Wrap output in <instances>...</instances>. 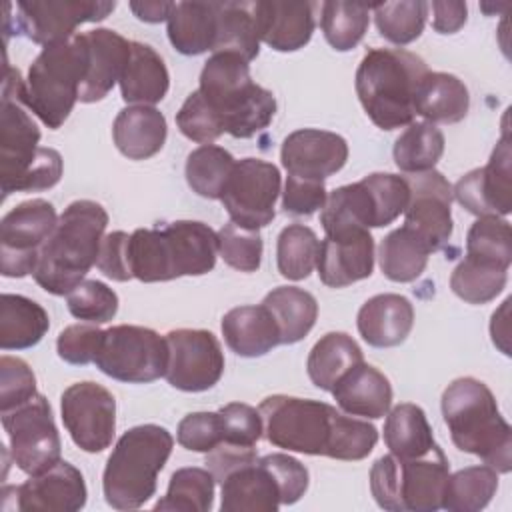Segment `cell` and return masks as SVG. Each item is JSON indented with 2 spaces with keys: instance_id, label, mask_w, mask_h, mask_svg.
I'll list each match as a JSON object with an SVG mask.
<instances>
[{
  "instance_id": "f6af8a7d",
  "label": "cell",
  "mask_w": 512,
  "mask_h": 512,
  "mask_svg": "<svg viewBox=\"0 0 512 512\" xmlns=\"http://www.w3.org/2000/svg\"><path fill=\"white\" fill-rule=\"evenodd\" d=\"M320 240L316 232L304 224H288L278 234L276 264L278 272L288 280H304L316 268Z\"/></svg>"
},
{
  "instance_id": "836d02e7",
  "label": "cell",
  "mask_w": 512,
  "mask_h": 512,
  "mask_svg": "<svg viewBox=\"0 0 512 512\" xmlns=\"http://www.w3.org/2000/svg\"><path fill=\"white\" fill-rule=\"evenodd\" d=\"M384 444L390 454L402 460L428 454L436 442L426 412L412 402H404L388 410L384 420Z\"/></svg>"
},
{
  "instance_id": "8d00e7d4",
  "label": "cell",
  "mask_w": 512,
  "mask_h": 512,
  "mask_svg": "<svg viewBox=\"0 0 512 512\" xmlns=\"http://www.w3.org/2000/svg\"><path fill=\"white\" fill-rule=\"evenodd\" d=\"M362 360V348L352 336L346 332H328L312 346L306 370L316 388L330 392L334 384Z\"/></svg>"
},
{
  "instance_id": "5b68a950",
  "label": "cell",
  "mask_w": 512,
  "mask_h": 512,
  "mask_svg": "<svg viewBox=\"0 0 512 512\" xmlns=\"http://www.w3.org/2000/svg\"><path fill=\"white\" fill-rule=\"evenodd\" d=\"M426 62L404 48H370L356 70V94L368 118L382 130L412 124L416 92Z\"/></svg>"
},
{
  "instance_id": "681fc988",
  "label": "cell",
  "mask_w": 512,
  "mask_h": 512,
  "mask_svg": "<svg viewBox=\"0 0 512 512\" xmlns=\"http://www.w3.org/2000/svg\"><path fill=\"white\" fill-rule=\"evenodd\" d=\"M68 310L74 318L104 324L118 312V294L100 280H82L68 296Z\"/></svg>"
},
{
  "instance_id": "1f68e13d",
  "label": "cell",
  "mask_w": 512,
  "mask_h": 512,
  "mask_svg": "<svg viewBox=\"0 0 512 512\" xmlns=\"http://www.w3.org/2000/svg\"><path fill=\"white\" fill-rule=\"evenodd\" d=\"M414 108L430 124H454L468 114L470 94L458 76L428 72L418 86Z\"/></svg>"
},
{
  "instance_id": "c3c4849f",
  "label": "cell",
  "mask_w": 512,
  "mask_h": 512,
  "mask_svg": "<svg viewBox=\"0 0 512 512\" xmlns=\"http://www.w3.org/2000/svg\"><path fill=\"white\" fill-rule=\"evenodd\" d=\"M218 254L222 260L240 272H256L262 262V236L258 230H248L232 220L218 232Z\"/></svg>"
},
{
  "instance_id": "8fae6325",
  "label": "cell",
  "mask_w": 512,
  "mask_h": 512,
  "mask_svg": "<svg viewBox=\"0 0 512 512\" xmlns=\"http://www.w3.org/2000/svg\"><path fill=\"white\" fill-rule=\"evenodd\" d=\"M22 86L20 72L6 64L0 106V182L4 198L16 192L20 180L40 154V130L24 110Z\"/></svg>"
},
{
  "instance_id": "f5cc1de1",
  "label": "cell",
  "mask_w": 512,
  "mask_h": 512,
  "mask_svg": "<svg viewBox=\"0 0 512 512\" xmlns=\"http://www.w3.org/2000/svg\"><path fill=\"white\" fill-rule=\"evenodd\" d=\"M36 376L32 368L14 356L0 358V410H12L36 396Z\"/></svg>"
},
{
  "instance_id": "ba28073f",
  "label": "cell",
  "mask_w": 512,
  "mask_h": 512,
  "mask_svg": "<svg viewBox=\"0 0 512 512\" xmlns=\"http://www.w3.org/2000/svg\"><path fill=\"white\" fill-rule=\"evenodd\" d=\"M88 54L84 34L44 46L28 68L20 98L44 126L58 130L70 116L86 76Z\"/></svg>"
},
{
  "instance_id": "cb8c5ba5",
  "label": "cell",
  "mask_w": 512,
  "mask_h": 512,
  "mask_svg": "<svg viewBox=\"0 0 512 512\" xmlns=\"http://www.w3.org/2000/svg\"><path fill=\"white\" fill-rule=\"evenodd\" d=\"M220 496L222 512H276L282 506L278 480L262 458L226 474Z\"/></svg>"
},
{
  "instance_id": "d6986e66",
  "label": "cell",
  "mask_w": 512,
  "mask_h": 512,
  "mask_svg": "<svg viewBox=\"0 0 512 512\" xmlns=\"http://www.w3.org/2000/svg\"><path fill=\"white\" fill-rule=\"evenodd\" d=\"M410 198L404 210V226L418 232L432 250H442L452 236V184L438 170L404 176Z\"/></svg>"
},
{
  "instance_id": "52a82bcc",
  "label": "cell",
  "mask_w": 512,
  "mask_h": 512,
  "mask_svg": "<svg viewBox=\"0 0 512 512\" xmlns=\"http://www.w3.org/2000/svg\"><path fill=\"white\" fill-rule=\"evenodd\" d=\"M174 438L158 424H140L126 430L102 474V490L108 506L136 510L156 492V478L172 454Z\"/></svg>"
},
{
  "instance_id": "ac0fdd59",
  "label": "cell",
  "mask_w": 512,
  "mask_h": 512,
  "mask_svg": "<svg viewBox=\"0 0 512 512\" xmlns=\"http://www.w3.org/2000/svg\"><path fill=\"white\" fill-rule=\"evenodd\" d=\"M510 140L504 130L486 166L466 172L452 188L462 208L480 216H506L512 210V166Z\"/></svg>"
},
{
  "instance_id": "4dcf8cb0",
  "label": "cell",
  "mask_w": 512,
  "mask_h": 512,
  "mask_svg": "<svg viewBox=\"0 0 512 512\" xmlns=\"http://www.w3.org/2000/svg\"><path fill=\"white\" fill-rule=\"evenodd\" d=\"M216 20L218 2H174L166 20L170 44L184 56L212 50Z\"/></svg>"
},
{
  "instance_id": "f546056e",
  "label": "cell",
  "mask_w": 512,
  "mask_h": 512,
  "mask_svg": "<svg viewBox=\"0 0 512 512\" xmlns=\"http://www.w3.org/2000/svg\"><path fill=\"white\" fill-rule=\"evenodd\" d=\"M170 86V74L162 56L148 44L132 42L128 64L120 76V94L128 104L152 106L160 102Z\"/></svg>"
},
{
  "instance_id": "603a6c76",
  "label": "cell",
  "mask_w": 512,
  "mask_h": 512,
  "mask_svg": "<svg viewBox=\"0 0 512 512\" xmlns=\"http://www.w3.org/2000/svg\"><path fill=\"white\" fill-rule=\"evenodd\" d=\"M82 34L86 42L88 66L78 100L92 104L108 96L114 84L120 82V76L130 58L132 42L110 28H96Z\"/></svg>"
},
{
  "instance_id": "9f6ffc18",
  "label": "cell",
  "mask_w": 512,
  "mask_h": 512,
  "mask_svg": "<svg viewBox=\"0 0 512 512\" xmlns=\"http://www.w3.org/2000/svg\"><path fill=\"white\" fill-rule=\"evenodd\" d=\"M328 194L322 180L286 176L282 192V210L290 216H310L324 208Z\"/></svg>"
},
{
  "instance_id": "b9f144b4",
  "label": "cell",
  "mask_w": 512,
  "mask_h": 512,
  "mask_svg": "<svg viewBox=\"0 0 512 512\" xmlns=\"http://www.w3.org/2000/svg\"><path fill=\"white\" fill-rule=\"evenodd\" d=\"M506 280L508 268L488 260L464 256L450 276V288L468 304H486L504 290Z\"/></svg>"
},
{
  "instance_id": "9a60e30c",
  "label": "cell",
  "mask_w": 512,
  "mask_h": 512,
  "mask_svg": "<svg viewBox=\"0 0 512 512\" xmlns=\"http://www.w3.org/2000/svg\"><path fill=\"white\" fill-rule=\"evenodd\" d=\"M62 422L72 442L90 454L106 450L116 432V400L96 382L70 384L60 398Z\"/></svg>"
},
{
  "instance_id": "ab89813d",
  "label": "cell",
  "mask_w": 512,
  "mask_h": 512,
  "mask_svg": "<svg viewBox=\"0 0 512 512\" xmlns=\"http://www.w3.org/2000/svg\"><path fill=\"white\" fill-rule=\"evenodd\" d=\"M444 154V134L436 124L412 122L394 142V162L406 174L434 170Z\"/></svg>"
},
{
  "instance_id": "60d3db41",
  "label": "cell",
  "mask_w": 512,
  "mask_h": 512,
  "mask_svg": "<svg viewBox=\"0 0 512 512\" xmlns=\"http://www.w3.org/2000/svg\"><path fill=\"white\" fill-rule=\"evenodd\" d=\"M214 484L208 468H180L170 476L166 496L154 504V510L208 512L214 504Z\"/></svg>"
},
{
  "instance_id": "2e32d148",
  "label": "cell",
  "mask_w": 512,
  "mask_h": 512,
  "mask_svg": "<svg viewBox=\"0 0 512 512\" xmlns=\"http://www.w3.org/2000/svg\"><path fill=\"white\" fill-rule=\"evenodd\" d=\"M168 366L164 378L182 392L210 390L224 374V352L218 338L200 328H178L166 334Z\"/></svg>"
},
{
  "instance_id": "7bdbcfd3",
  "label": "cell",
  "mask_w": 512,
  "mask_h": 512,
  "mask_svg": "<svg viewBox=\"0 0 512 512\" xmlns=\"http://www.w3.org/2000/svg\"><path fill=\"white\" fill-rule=\"evenodd\" d=\"M234 164V156L222 146L202 144L186 158V182L198 196L220 200Z\"/></svg>"
},
{
  "instance_id": "f1b7e54d",
  "label": "cell",
  "mask_w": 512,
  "mask_h": 512,
  "mask_svg": "<svg viewBox=\"0 0 512 512\" xmlns=\"http://www.w3.org/2000/svg\"><path fill=\"white\" fill-rule=\"evenodd\" d=\"M222 336L226 346L244 358L264 356L280 344V330L264 304L228 310L222 316Z\"/></svg>"
},
{
  "instance_id": "484cf974",
  "label": "cell",
  "mask_w": 512,
  "mask_h": 512,
  "mask_svg": "<svg viewBox=\"0 0 512 512\" xmlns=\"http://www.w3.org/2000/svg\"><path fill=\"white\" fill-rule=\"evenodd\" d=\"M358 332L374 348L402 344L414 326V306L406 296L384 292L368 298L358 310Z\"/></svg>"
},
{
  "instance_id": "83f0119b",
  "label": "cell",
  "mask_w": 512,
  "mask_h": 512,
  "mask_svg": "<svg viewBox=\"0 0 512 512\" xmlns=\"http://www.w3.org/2000/svg\"><path fill=\"white\" fill-rule=\"evenodd\" d=\"M166 118L154 106H126L112 124L116 148L130 160H146L158 154L166 142Z\"/></svg>"
},
{
  "instance_id": "8992f818",
  "label": "cell",
  "mask_w": 512,
  "mask_h": 512,
  "mask_svg": "<svg viewBox=\"0 0 512 512\" xmlns=\"http://www.w3.org/2000/svg\"><path fill=\"white\" fill-rule=\"evenodd\" d=\"M198 90L234 138H252L276 114L274 94L252 82L248 60L232 52L212 54L204 62Z\"/></svg>"
},
{
  "instance_id": "7402d4cb",
  "label": "cell",
  "mask_w": 512,
  "mask_h": 512,
  "mask_svg": "<svg viewBox=\"0 0 512 512\" xmlns=\"http://www.w3.org/2000/svg\"><path fill=\"white\" fill-rule=\"evenodd\" d=\"M318 276L330 288H344L372 274L374 238L370 230L334 234L320 242Z\"/></svg>"
},
{
  "instance_id": "f907efd6",
  "label": "cell",
  "mask_w": 512,
  "mask_h": 512,
  "mask_svg": "<svg viewBox=\"0 0 512 512\" xmlns=\"http://www.w3.org/2000/svg\"><path fill=\"white\" fill-rule=\"evenodd\" d=\"M176 126L186 138L200 144H212L218 136L224 134L222 120L204 100L200 90H194L184 100V104L176 112Z\"/></svg>"
},
{
  "instance_id": "4316f807",
  "label": "cell",
  "mask_w": 512,
  "mask_h": 512,
  "mask_svg": "<svg viewBox=\"0 0 512 512\" xmlns=\"http://www.w3.org/2000/svg\"><path fill=\"white\" fill-rule=\"evenodd\" d=\"M342 412L362 418H382L392 404L390 380L364 360L350 368L330 390Z\"/></svg>"
},
{
  "instance_id": "94428289",
  "label": "cell",
  "mask_w": 512,
  "mask_h": 512,
  "mask_svg": "<svg viewBox=\"0 0 512 512\" xmlns=\"http://www.w3.org/2000/svg\"><path fill=\"white\" fill-rule=\"evenodd\" d=\"M258 460L254 446H238V444H218L214 450L206 454V468L214 476V480L220 484L226 474L240 468L242 464Z\"/></svg>"
},
{
  "instance_id": "7dc6e473",
  "label": "cell",
  "mask_w": 512,
  "mask_h": 512,
  "mask_svg": "<svg viewBox=\"0 0 512 512\" xmlns=\"http://www.w3.org/2000/svg\"><path fill=\"white\" fill-rule=\"evenodd\" d=\"M466 256L488 260L502 268H510V262H512L510 224L498 216H480L468 230Z\"/></svg>"
},
{
  "instance_id": "44dd1931",
  "label": "cell",
  "mask_w": 512,
  "mask_h": 512,
  "mask_svg": "<svg viewBox=\"0 0 512 512\" xmlns=\"http://www.w3.org/2000/svg\"><path fill=\"white\" fill-rule=\"evenodd\" d=\"M280 160L290 176L324 182L346 164L348 144L336 132L300 128L284 138Z\"/></svg>"
},
{
  "instance_id": "277c9868",
  "label": "cell",
  "mask_w": 512,
  "mask_h": 512,
  "mask_svg": "<svg viewBox=\"0 0 512 512\" xmlns=\"http://www.w3.org/2000/svg\"><path fill=\"white\" fill-rule=\"evenodd\" d=\"M440 406L458 450L478 456L498 474L512 470V430L484 382L472 376L452 380L442 392Z\"/></svg>"
},
{
  "instance_id": "6da1fadb",
  "label": "cell",
  "mask_w": 512,
  "mask_h": 512,
  "mask_svg": "<svg viewBox=\"0 0 512 512\" xmlns=\"http://www.w3.org/2000/svg\"><path fill=\"white\" fill-rule=\"evenodd\" d=\"M258 412L266 440L288 452L352 462L366 458L378 442L372 424L320 400L274 394L260 402Z\"/></svg>"
},
{
  "instance_id": "e575fe53",
  "label": "cell",
  "mask_w": 512,
  "mask_h": 512,
  "mask_svg": "<svg viewBox=\"0 0 512 512\" xmlns=\"http://www.w3.org/2000/svg\"><path fill=\"white\" fill-rule=\"evenodd\" d=\"M232 52L254 60L260 52L256 2H218L216 38L212 54Z\"/></svg>"
},
{
  "instance_id": "e0dca14e",
  "label": "cell",
  "mask_w": 512,
  "mask_h": 512,
  "mask_svg": "<svg viewBox=\"0 0 512 512\" xmlns=\"http://www.w3.org/2000/svg\"><path fill=\"white\" fill-rule=\"evenodd\" d=\"M116 2L102 0H20L16 28L32 42L50 46L70 40L78 24L104 20Z\"/></svg>"
},
{
  "instance_id": "7c38bea8",
  "label": "cell",
  "mask_w": 512,
  "mask_h": 512,
  "mask_svg": "<svg viewBox=\"0 0 512 512\" xmlns=\"http://www.w3.org/2000/svg\"><path fill=\"white\" fill-rule=\"evenodd\" d=\"M2 426L10 442L12 462L24 474L36 476L60 462V434L50 402L42 394L2 412Z\"/></svg>"
},
{
  "instance_id": "91938a15",
  "label": "cell",
  "mask_w": 512,
  "mask_h": 512,
  "mask_svg": "<svg viewBox=\"0 0 512 512\" xmlns=\"http://www.w3.org/2000/svg\"><path fill=\"white\" fill-rule=\"evenodd\" d=\"M62 178V156L54 148L40 146L36 162L30 166L26 176L20 180L16 192H38L48 190Z\"/></svg>"
},
{
  "instance_id": "d6a6232c",
  "label": "cell",
  "mask_w": 512,
  "mask_h": 512,
  "mask_svg": "<svg viewBox=\"0 0 512 512\" xmlns=\"http://www.w3.org/2000/svg\"><path fill=\"white\" fill-rule=\"evenodd\" d=\"M50 328L48 312L22 294L0 296V348L26 350L36 346Z\"/></svg>"
},
{
  "instance_id": "5bb4252c",
  "label": "cell",
  "mask_w": 512,
  "mask_h": 512,
  "mask_svg": "<svg viewBox=\"0 0 512 512\" xmlns=\"http://www.w3.org/2000/svg\"><path fill=\"white\" fill-rule=\"evenodd\" d=\"M278 194V168L262 158H242L234 164L220 200L234 224L260 230L274 220Z\"/></svg>"
},
{
  "instance_id": "30bf717a",
  "label": "cell",
  "mask_w": 512,
  "mask_h": 512,
  "mask_svg": "<svg viewBox=\"0 0 512 512\" xmlns=\"http://www.w3.org/2000/svg\"><path fill=\"white\" fill-rule=\"evenodd\" d=\"M94 364L106 376L146 384L162 378L168 366V342L156 330L134 324H118L104 330Z\"/></svg>"
},
{
  "instance_id": "be15d7a7",
  "label": "cell",
  "mask_w": 512,
  "mask_h": 512,
  "mask_svg": "<svg viewBox=\"0 0 512 512\" xmlns=\"http://www.w3.org/2000/svg\"><path fill=\"white\" fill-rule=\"evenodd\" d=\"M174 2H130V10L136 14V18L144 22H162L168 20V14L172 10Z\"/></svg>"
},
{
  "instance_id": "ee69618b",
  "label": "cell",
  "mask_w": 512,
  "mask_h": 512,
  "mask_svg": "<svg viewBox=\"0 0 512 512\" xmlns=\"http://www.w3.org/2000/svg\"><path fill=\"white\" fill-rule=\"evenodd\" d=\"M372 4L360 2H322L320 4V26L326 42L338 50H352L366 34L370 22Z\"/></svg>"
},
{
  "instance_id": "3957f363",
  "label": "cell",
  "mask_w": 512,
  "mask_h": 512,
  "mask_svg": "<svg viewBox=\"0 0 512 512\" xmlns=\"http://www.w3.org/2000/svg\"><path fill=\"white\" fill-rule=\"evenodd\" d=\"M108 212L94 200H74L58 216V224L44 242L36 270V284L54 296H68L92 266H96Z\"/></svg>"
},
{
  "instance_id": "9c48e42d",
  "label": "cell",
  "mask_w": 512,
  "mask_h": 512,
  "mask_svg": "<svg viewBox=\"0 0 512 512\" xmlns=\"http://www.w3.org/2000/svg\"><path fill=\"white\" fill-rule=\"evenodd\" d=\"M450 464L436 444L420 458L402 460L380 456L370 468V490L376 504L390 512H434L442 508V494Z\"/></svg>"
},
{
  "instance_id": "816d5d0a",
  "label": "cell",
  "mask_w": 512,
  "mask_h": 512,
  "mask_svg": "<svg viewBox=\"0 0 512 512\" xmlns=\"http://www.w3.org/2000/svg\"><path fill=\"white\" fill-rule=\"evenodd\" d=\"M222 426V442L238 446H256L264 434L262 416L244 402H230L218 410Z\"/></svg>"
},
{
  "instance_id": "7a4b0ae2",
  "label": "cell",
  "mask_w": 512,
  "mask_h": 512,
  "mask_svg": "<svg viewBox=\"0 0 512 512\" xmlns=\"http://www.w3.org/2000/svg\"><path fill=\"white\" fill-rule=\"evenodd\" d=\"M218 234L198 220H176L158 228H138L128 240L132 278L166 282L202 276L216 264Z\"/></svg>"
},
{
  "instance_id": "4fadbf2b",
  "label": "cell",
  "mask_w": 512,
  "mask_h": 512,
  "mask_svg": "<svg viewBox=\"0 0 512 512\" xmlns=\"http://www.w3.org/2000/svg\"><path fill=\"white\" fill-rule=\"evenodd\" d=\"M58 224L54 206L44 198L20 202L0 222V272L24 278L36 270L40 250Z\"/></svg>"
},
{
  "instance_id": "6125c7cd",
  "label": "cell",
  "mask_w": 512,
  "mask_h": 512,
  "mask_svg": "<svg viewBox=\"0 0 512 512\" xmlns=\"http://www.w3.org/2000/svg\"><path fill=\"white\" fill-rule=\"evenodd\" d=\"M432 8V26L440 34H454L466 24L468 16V6L466 2H440L434 0L428 4Z\"/></svg>"
},
{
  "instance_id": "bcb514c9",
  "label": "cell",
  "mask_w": 512,
  "mask_h": 512,
  "mask_svg": "<svg viewBox=\"0 0 512 512\" xmlns=\"http://www.w3.org/2000/svg\"><path fill=\"white\" fill-rule=\"evenodd\" d=\"M372 10L380 36L402 46L422 34L430 6L424 0H400L372 4Z\"/></svg>"
},
{
  "instance_id": "f35d334b",
  "label": "cell",
  "mask_w": 512,
  "mask_h": 512,
  "mask_svg": "<svg viewBox=\"0 0 512 512\" xmlns=\"http://www.w3.org/2000/svg\"><path fill=\"white\" fill-rule=\"evenodd\" d=\"M498 490V472L488 466H468L448 476L442 508L450 512H478L490 504Z\"/></svg>"
},
{
  "instance_id": "ffe728a7",
  "label": "cell",
  "mask_w": 512,
  "mask_h": 512,
  "mask_svg": "<svg viewBox=\"0 0 512 512\" xmlns=\"http://www.w3.org/2000/svg\"><path fill=\"white\" fill-rule=\"evenodd\" d=\"M4 490L14 496V508L22 512H76L86 506L88 498L82 472L66 460Z\"/></svg>"
},
{
  "instance_id": "d4e9b609",
  "label": "cell",
  "mask_w": 512,
  "mask_h": 512,
  "mask_svg": "<svg viewBox=\"0 0 512 512\" xmlns=\"http://www.w3.org/2000/svg\"><path fill=\"white\" fill-rule=\"evenodd\" d=\"M314 2H256L260 42L278 52L304 48L314 32Z\"/></svg>"
},
{
  "instance_id": "db71d44e",
  "label": "cell",
  "mask_w": 512,
  "mask_h": 512,
  "mask_svg": "<svg viewBox=\"0 0 512 512\" xmlns=\"http://www.w3.org/2000/svg\"><path fill=\"white\" fill-rule=\"evenodd\" d=\"M104 338V330L98 328V324H72L66 326L56 340L58 356L74 366H84L94 362L100 344Z\"/></svg>"
},
{
  "instance_id": "11a10c76",
  "label": "cell",
  "mask_w": 512,
  "mask_h": 512,
  "mask_svg": "<svg viewBox=\"0 0 512 512\" xmlns=\"http://www.w3.org/2000/svg\"><path fill=\"white\" fill-rule=\"evenodd\" d=\"M176 440L182 448L208 454L222 444V426L218 412H192L178 422Z\"/></svg>"
},
{
  "instance_id": "74e56055",
  "label": "cell",
  "mask_w": 512,
  "mask_h": 512,
  "mask_svg": "<svg viewBox=\"0 0 512 512\" xmlns=\"http://www.w3.org/2000/svg\"><path fill=\"white\" fill-rule=\"evenodd\" d=\"M262 304L268 308L280 330V344L300 342L316 324L318 302L298 286H278L270 290Z\"/></svg>"
},
{
  "instance_id": "680465c9",
  "label": "cell",
  "mask_w": 512,
  "mask_h": 512,
  "mask_svg": "<svg viewBox=\"0 0 512 512\" xmlns=\"http://www.w3.org/2000/svg\"><path fill=\"white\" fill-rule=\"evenodd\" d=\"M128 240H130L128 232L116 230V232L106 234L100 244L96 268L104 276H108L116 282H126L132 278L130 262H128Z\"/></svg>"
},
{
  "instance_id": "6f0895ef",
  "label": "cell",
  "mask_w": 512,
  "mask_h": 512,
  "mask_svg": "<svg viewBox=\"0 0 512 512\" xmlns=\"http://www.w3.org/2000/svg\"><path fill=\"white\" fill-rule=\"evenodd\" d=\"M262 462L272 470L282 492V504L298 502L308 490V468L290 454H266Z\"/></svg>"
},
{
  "instance_id": "d590c367",
  "label": "cell",
  "mask_w": 512,
  "mask_h": 512,
  "mask_svg": "<svg viewBox=\"0 0 512 512\" xmlns=\"http://www.w3.org/2000/svg\"><path fill=\"white\" fill-rule=\"evenodd\" d=\"M432 252V246L418 232L408 226H400L380 242V270L392 282H412L424 272Z\"/></svg>"
}]
</instances>
